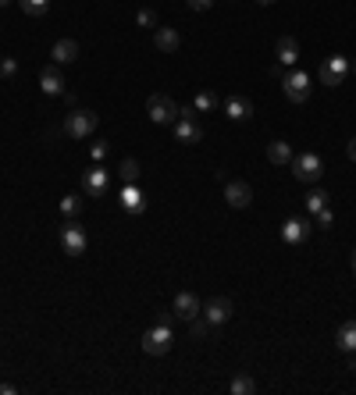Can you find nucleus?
Returning a JSON list of instances; mask_svg holds the SVG:
<instances>
[{"label":"nucleus","mask_w":356,"mask_h":395,"mask_svg":"<svg viewBox=\"0 0 356 395\" xmlns=\"http://www.w3.org/2000/svg\"><path fill=\"white\" fill-rule=\"evenodd\" d=\"M40 89L47 97H65L68 89H65V79H61V72H57V65H50V68H43V75H40Z\"/></svg>","instance_id":"obj_15"},{"label":"nucleus","mask_w":356,"mask_h":395,"mask_svg":"<svg viewBox=\"0 0 356 395\" xmlns=\"http://www.w3.org/2000/svg\"><path fill=\"white\" fill-rule=\"evenodd\" d=\"M232 314H235V307H232V299L228 296H214V299H207V307H203V321L211 324V328H221V324H228L232 321Z\"/></svg>","instance_id":"obj_7"},{"label":"nucleus","mask_w":356,"mask_h":395,"mask_svg":"<svg viewBox=\"0 0 356 395\" xmlns=\"http://www.w3.org/2000/svg\"><path fill=\"white\" fill-rule=\"evenodd\" d=\"M324 207H328V193H324V189L307 193V210H310V214H317V210H324Z\"/></svg>","instance_id":"obj_25"},{"label":"nucleus","mask_w":356,"mask_h":395,"mask_svg":"<svg viewBox=\"0 0 356 395\" xmlns=\"http://www.w3.org/2000/svg\"><path fill=\"white\" fill-rule=\"evenodd\" d=\"M335 342H339V349L342 353H356V321H346L342 328H339V335H335Z\"/></svg>","instance_id":"obj_21"},{"label":"nucleus","mask_w":356,"mask_h":395,"mask_svg":"<svg viewBox=\"0 0 356 395\" xmlns=\"http://www.w3.org/2000/svg\"><path fill=\"white\" fill-rule=\"evenodd\" d=\"M97 125H100V118L93 114V111H72L68 118H65V136H72V139H89L97 132Z\"/></svg>","instance_id":"obj_4"},{"label":"nucleus","mask_w":356,"mask_h":395,"mask_svg":"<svg viewBox=\"0 0 356 395\" xmlns=\"http://www.w3.org/2000/svg\"><path fill=\"white\" fill-rule=\"evenodd\" d=\"M267 161H271V164H278V168L292 164V146H289L285 139H275V143H267Z\"/></svg>","instance_id":"obj_20"},{"label":"nucleus","mask_w":356,"mask_h":395,"mask_svg":"<svg viewBox=\"0 0 356 395\" xmlns=\"http://www.w3.org/2000/svg\"><path fill=\"white\" fill-rule=\"evenodd\" d=\"M186 4H189L193 11H211V8H214V0H186Z\"/></svg>","instance_id":"obj_32"},{"label":"nucleus","mask_w":356,"mask_h":395,"mask_svg":"<svg viewBox=\"0 0 356 395\" xmlns=\"http://www.w3.org/2000/svg\"><path fill=\"white\" fill-rule=\"evenodd\" d=\"M175 139L178 143H200L203 139V125H200V118H196V107H186L182 114H178V121H175Z\"/></svg>","instance_id":"obj_5"},{"label":"nucleus","mask_w":356,"mask_h":395,"mask_svg":"<svg viewBox=\"0 0 356 395\" xmlns=\"http://www.w3.org/2000/svg\"><path fill=\"white\" fill-rule=\"evenodd\" d=\"M50 57H54V65H72V61H79V43L75 40H57Z\"/></svg>","instance_id":"obj_19"},{"label":"nucleus","mask_w":356,"mask_h":395,"mask_svg":"<svg viewBox=\"0 0 356 395\" xmlns=\"http://www.w3.org/2000/svg\"><path fill=\"white\" fill-rule=\"evenodd\" d=\"M346 75H349V57H342V54L328 57V61L321 65V82L328 86V89H339Z\"/></svg>","instance_id":"obj_10"},{"label":"nucleus","mask_w":356,"mask_h":395,"mask_svg":"<svg viewBox=\"0 0 356 395\" xmlns=\"http://www.w3.org/2000/svg\"><path fill=\"white\" fill-rule=\"evenodd\" d=\"M154 47L161 54H175L182 47V36H178V29H154Z\"/></svg>","instance_id":"obj_18"},{"label":"nucleus","mask_w":356,"mask_h":395,"mask_svg":"<svg viewBox=\"0 0 356 395\" xmlns=\"http://www.w3.org/2000/svg\"><path fill=\"white\" fill-rule=\"evenodd\" d=\"M257 4H275V0H257Z\"/></svg>","instance_id":"obj_37"},{"label":"nucleus","mask_w":356,"mask_h":395,"mask_svg":"<svg viewBox=\"0 0 356 395\" xmlns=\"http://www.w3.org/2000/svg\"><path fill=\"white\" fill-rule=\"evenodd\" d=\"M228 388H232V395H253V392H257V381H253L250 374H235Z\"/></svg>","instance_id":"obj_23"},{"label":"nucleus","mask_w":356,"mask_h":395,"mask_svg":"<svg viewBox=\"0 0 356 395\" xmlns=\"http://www.w3.org/2000/svg\"><path fill=\"white\" fill-rule=\"evenodd\" d=\"M0 75H4V79H15V75H18V61H15V57H0Z\"/></svg>","instance_id":"obj_28"},{"label":"nucleus","mask_w":356,"mask_h":395,"mask_svg":"<svg viewBox=\"0 0 356 395\" xmlns=\"http://www.w3.org/2000/svg\"><path fill=\"white\" fill-rule=\"evenodd\" d=\"M207 328H211V324L196 317V321H193V339H203V335H207Z\"/></svg>","instance_id":"obj_33"},{"label":"nucleus","mask_w":356,"mask_h":395,"mask_svg":"<svg viewBox=\"0 0 356 395\" xmlns=\"http://www.w3.org/2000/svg\"><path fill=\"white\" fill-rule=\"evenodd\" d=\"M139 161L136 157H125L122 161V186H139Z\"/></svg>","instance_id":"obj_22"},{"label":"nucleus","mask_w":356,"mask_h":395,"mask_svg":"<svg viewBox=\"0 0 356 395\" xmlns=\"http://www.w3.org/2000/svg\"><path fill=\"white\" fill-rule=\"evenodd\" d=\"M107 150H111V146H107V143H93V146H89V157H93V161H97V164H100V161H104V157H107Z\"/></svg>","instance_id":"obj_30"},{"label":"nucleus","mask_w":356,"mask_h":395,"mask_svg":"<svg viewBox=\"0 0 356 395\" xmlns=\"http://www.w3.org/2000/svg\"><path fill=\"white\" fill-rule=\"evenodd\" d=\"M225 203L232 210H246L253 203V189H250V182L243 178H225Z\"/></svg>","instance_id":"obj_8"},{"label":"nucleus","mask_w":356,"mask_h":395,"mask_svg":"<svg viewBox=\"0 0 356 395\" xmlns=\"http://www.w3.org/2000/svg\"><path fill=\"white\" fill-rule=\"evenodd\" d=\"M225 114H228L232 121H250V118L257 114V107H253V100H246V97H228V100H225Z\"/></svg>","instance_id":"obj_16"},{"label":"nucleus","mask_w":356,"mask_h":395,"mask_svg":"<svg viewBox=\"0 0 356 395\" xmlns=\"http://www.w3.org/2000/svg\"><path fill=\"white\" fill-rule=\"evenodd\" d=\"M146 114H150L154 125H175L178 114H182V107H178L168 93H150V100H146Z\"/></svg>","instance_id":"obj_2"},{"label":"nucleus","mask_w":356,"mask_h":395,"mask_svg":"<svg viewBox=\"0 0 356 395\" xmlns=\"http://www.w3.org/2000/svg\"><path fill=\"white\" fill-rule=\"evenodd\" d=\"M310 221H303V218H289L285 225H282V239L289 242V246H300V242H307L310 239Z\"/></svg>","instance_id":"obj_13"},{"label":"nucleus","mask_w":356,"mask_h":395,"mask_svg":"<svg viewBox=\"0 0 356 395\" xmlns=\"http://www.w3.org/2000/svg\"><path fill=\"white\" fill-rule=\"evenodd\" d=\"M349 161L356 164V139H349Z\"/></svg>","instance_id":"obj_35"},{"label":"nucleus","mask_w":356,"mask_h":395,"mask_svg":"<svg viewBox=\"0 0 356 395\" xmlns=\"http://www.w3.org/2000/svg\"><path fill=\"white\" fill-rule=\"evenodd\" d=\"M193 107H196V114H200V111H214V107H218V97L203 89V93H196V97H193Z\"/></svg>","instance_id":"obj_26"},{"label":"nucleus","mask_w":356,"mask_h":395,"mask_svg":"<svg viewBox=\"0 0 356 395\" xmlns=\"http://www.w3.org/2000/svg\"><path fill=\"white\" fill-rule=\"evenodd\" d=\"M18 4H22V11H25L29 18H40V15H47L50 0H18Z\"/></svg>","instance_id":"obj_24"},{"label":"nucleus","mask_w":356,"mask_h":395,"mask_svg":"<svg viewBox=\"0 0 356 395\" xmlns=\"http://www.w3.org/2000/svg\"><path fill=\"white\" fill-rule=\"evenodd\" d=\"M349 271H356V250L349 253Z\"/></svg>","instance_id":"obj_36"},{"label":"nucleus","mask_w":356,"mask_h":395,"mask_svg":"<svg viewBox=\"0 0 356 395\" xmlns=\"http://www.w3.org/2000/svg\"><path fill=\"white\" fill-rule=\"evenodd\" d=\"M61 246H65L68 257H82V253H86L89 235H86V228H82L79 221H68V225L61 228Z\"/></svg>","instance_id":"obj_9"},{"label":"nucleus","mask_w":356,"mask_h":395,"mask_svg":"<svg viewBox=\"0 0 356 395\" xmlns=\"http://www.w3.org/2000/svg\"><path fill=\"white\" fill-rule=\"evenodd\" d=\"M292 175L300 178V182H321V175H324V161L317 157V154H296L292 157Z\"/></svg>","instance_id":"obj_6"},{"label":"nucleus","mask_w":356,"mask_h":395,"mask_svg":"<svg viewBox=\"0 0 356 395\" xmlns=\"http://www.w3.org/2000/svg\"><path fill=\"white\" fill-rule=\"evenodd\" d=\"M136 22H139V25H146V29H154V25H157V15H154V11H146V8H143V11L136 15Z\"/></svg>","instance_id":"obj_31"},{"label":"nucleus","mask_w":356,"mask_h":395,"mask_svg":"<svg viewBox=\"0 0 356 395\" xmlns=\"http://www.w3.org/2000/svg\"><path fill=\"white\" fill-rule=\"evenodd\" d=\"M175 314L182 317V321H196V317L203 314L200 296H196V292H178V296H175Z\"/></svg>","instance_id":"obj_11"},{"label":"nucleus","mask_w":356,"mask_h":395,"mask_svg":"<svg viewBox=\"0 0 356 395\" xmlns=\"http://www.w3.org/2000/svg\"><path fill=\"white\" fill-rule=\"evenodd\" d=\"M175 342V331H171V314H161L154 328H146V335H143V349L150 353V356H164Z\"/></svg>","instance_id":"obj_1"},{"label":"nucleus","mask_w":356,"mask_h":395,"mask_svg":"<svg viewBox=\"0 0 356 395\" xmlns=\"http://www.w3.org/2000/svg\"><path fill=\"white\" fill-rule=\"evenodd\" d=\"M282 93H285V100H292V104H307V100H310V75L300 72V68L285 72V75H282Z\"/></svg>","instance_id":"obj_3"},{"label":"nucleus","mask_w":356,"mask_h":395,"mask_svg":"<svg viewBox=\"0 0 356 395\" xmlns=\"http://www.w3.org/2000/svg\"><path fill=\"white\" fill-rule=\"evenodd\" d=\"M275 57H278V65H282V68H292L296 61H300V43H296L292 36H282L278 47H275Z\"/></svg>","instance_id":"obj_17"},{"label":"nucleus","mask_w":356,"mask_h":395,"mask_svg":"<svg viewBox=\"0 0 356 395\" xmlns=\"http://www.w3.org/2000/svg\"><path fill=\"white\" fill-rule=\"evenodd\" d=\"M15 392H18V388H15V385H8V381L0 385V395H15Z\"/></svg>","instance_id":"obj_34"},{"label":"nucleus","mask_w":356,"mask_h":395,"mask_svg":"<svg viewBox=\"0 0 356 395\" xmlns=\"http://www.w3.org/2000/svg\"><path fill=\"white\" fill-rule=\"evenodd\" d=\"M82 189H86V196H104L107 193V171L100 168V164H93L86 175H82Z\"/></svg>","instance_id":"obj_14"},{"label":"nucleus","mask_w":356,"mask_h":395,"mask_svg":"<svg viewBox=\"0 0 356 395\" xmlns=\"http://www.w3.org/2000/svg\"><path fill=\"white\" fill-rule=\"evenodd\" d=\"M61 214L65 218H79L82 214V196H65L61 200Z\"/></svg>","instance_id":"obj_27"},{"label":"nucleus","mask_w":356,"mask_h":395,"mask_svg":"<svg viewBox=\"0 0 356 395\" xmlns=\"http://www.w3.org/2000/svg\"><path fill=\"white\" fill-rule=\"evenodd\" d=\"M314 218H317V228H332V221H335V214H332L328 207H324V210H317Z\"/></svg>","instance_id":"obj_29"},{"label":"nucleus","mask_w":356,"mask_h":395,"mask_svg":"<svg viewBox=\"0 0 356 395\" xmlns=\"http://www.w3.org/2000/svg\"><path fill=\"white\" fill-rule=\"evenodd\" d=\"M118 200H122V210H125V214H132V218H139L143 210H146V196H143L139 186H122Z\"/></svg>","instance_id":"obj_12"},{"label":"nucleus","mask_w":356,"mask_h":395,"mask_svg":"<svg viewBox=\"0 0 356 395\" xmlns=\"http://www.w3.org/2000/svg\"><path fill=\"white\" fill-rule=\"evenodd\" d=\"M8 4H11V0H0V8H8Z\"/></svg>","instance_id":"obj_38"}]
</instances>
